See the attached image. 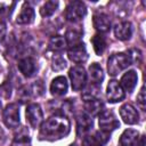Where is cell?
<instances>
[{"mask_svg": "<svg viewBox=\"0 0 146 146\" xmlns=\"http://www.w3.org/2000/svg\"><path fill=\"white\" fill-rule=\"evenodd\" d=\"M71 130L70 121L65 115L56 114L50 116L47 121L41 124L40 138L47 140H55L64 138L68 135Z\"/></svg>", "mask_w": 146, "mask_h": 146, "instance_id": "1", "label": "cell"}, {"mask_svg": "<svg viewBox=\"0 0 146 146\" xmlns=\"http://www.w3.org/2000/svg\"><path fill=\"white\" fill-rule=\"evenodd\" d=\"M132 59L129 52H119L112 55L107 60V71L108 74L112 76H115L123 70H125L128 66L132 64Z\"/></svg>", "mask_w": 146, "mask_h": 146, "instance_id": "2", "label": "cell"}, {"mask_svg": "<svg viewBox=\"0 0 146 146\" xmlns=\"http://www.w3.org/2000/svg\"><path fill=\"white\" fill-rule=\"evenodd\" d=\"M87 14V8L86 5L82 1H71L67 7H66V11H65V17L68 22L72 23H76L80 22Z\"/></svg>", "mask_w": 146, "mask_h": 146, "instance_id": "3", "label": "cell"}, {"mask_svg": "<svg viewBox=\"0 0 146 146\" xmlns=\"http://www.w3.org/2000/svg\"><path fill=\"white\" fill-rule=\"evenodd\" d=\"M68 76L71 79V84H72L73 90L79 91L84 88L87 83V73L83 66L81 65L73 66L68 72Z\"/></svg>", "mask_w": 146, "mask_h": 146, "instance_id": "4", "label": "cell"}, {"mask_svg": "<svg viewBox=\"0 0 146 146\" xmlns=\"http://www.w3.org/2000/svg\"><path fill=\"white\" fill-rule=\"evenodd\" d=\"M98 124L102 131L104 132H111L113 130H115L116 128H119L120 123L116 119V116L114 115V113L112 111L108 110H104L100 114H99V119H98Z\"/></svg>", "mask_w": 146, "mask_h": 146, "instance_id": "5", "label": "cell"}, {"mask_svg": "<svg viewBox=\"0 0 146 146\" xmlns=\"http://www.w3.org/2000/svg\"><path fill=\"white\" fill-rule=\"evenodd\" d=\"M3 122L8 128H17L19 125V107L17 104L11 103L3 110Z\"/></svg>", "mask_w": 146, "mask_h": 146, "instance_id": "6", "label": "cell"}, {"mask_svg": "<svg viewBox=\"0 0 146 146\" xmlns=\"http://www.w3.org/2000/svg\"><path fill=\"white\" fill-rule=\"evenodd\" d=\"M26 120L32 128H38L40 124H42L43 113L39 104L32 103L26 107Z\"/></svg>", "mask_w": 146, "mask_h": 146, "instance_id": "7", "label": "cell"}, {"mask_svg": "<svg viewBox=\"0 0 146 146\" xmlns=\"http://www.w3.org/2000/svg\"><path fill=\"white\" fill-rule=\"evenodd\" d=\"M124 96H125L124 90L122 89L120 83L116 80H111L106 88V97H107L108 102H111V103L121 102V100H123Z\"/></svg>", "mask_w": 146, "mask_h": 146, "instance_id": "8", "label": "cell"}, {"mask_svg": "<svg viewBox=\"0 0 146 146\" xmlns=\"http://www.w3.org/2000/svg\"><path fill=\"white\" fill-rule=\"evenodd\" d=\"M120 116L127 124H136L139 121V114L131 104H124L120 107Z\"/></svg>", "mask_w": 146, "mask_h": 146, "instance_id": "9", "label": "cell"}, {"mask_svg": "<svg viewBox=\"0 0 146 146\" xmlns=\"http://www.w3.org/2000/svg\"><path fill=\"white\" fill-rule=\"evenodd\" d=\"M110 138L108 132L97 131L95 135H88L83 138L82 146H104Z\"/></svg>", "mask_w": 146, "mask_h": 146, "instance_id": "10", "label": "cell"}, {"mask_svg": "<svg viewBox=\"0 0 146 146\" xmlns=\"http://www.w3.org/2000/svg\"><path fill=\"white\" fill-rule=\"evenodd\" d=\"M67 55H68V58L72 62L78 63V64L84 63L88 59V52H87V49H86L83 43L71 47L67 51Z\"/></svg>", "mask_w": 146, "mask_h": 146, "instance_id": "11", "label": "cell"}, {"mask_svg": "<svg viewBox=\"0 0 146 146\" xmlns=\"http://www.w3.org/2000/svg\"><path fill=\"white\" fill-rule=\"evenodd\" d=\"M92 23H94V27L100 32V33H106L111 30V21L110 17L103 13L99 14H95L94 18H92Z\"/></svg>", "mask_w": 146, "mask_h": 146, "instance_id": "12", "label": "cell"}, {"mask_svg": "<svg viewBox=\"0 0 146 146\" xmlns=\"http://www.w3.org/2000/svg\"><path fill=\"white\" fill-rule=\"evenodd\" d=\"M137 81H138V75H137V73L135 71L131 70V71L125 72L122 75L121 81L119 83H120V86L122 87L123 90H125L128 92H131L135 89V87L137 84Z\"/></svg>", "mask_w": 146, "mask_h": 146, "instance_id": "13", "label": "cell"}, {"mask_svg": "<svg viewBox=\"0 0 146 146\" xmlns=\"http://www.w3.org/2000/svg\"><path fill=\"white\" fill-rule=\"evenodd\" d=\"M18 70L24 76L30 78L36 72V63L32 57L22 58L18 62Z\"/></svg>", "mask_w": 146, "mask_h": 146, "instance_id": "14", "label": "cell"}, {"mask_svg": "<svg viewBox=\"0 0 146 146\" xmlns=\"http://www.w3.org/2000/svg\"><path fill=\"white\" fill-rule=\"evenodd\" d=\"M139 132L135 129H127L120 137L121 146H138L139 141Z\"/></svg>", "mask_w": 146, "mask_h": 146, "instance_id": "15", "label": "cell"}, {"mask_svg": "<svg viewBox=\"0 0 146 146\" xmlns=\"http://www.w3.org/2000/svg\"><path fill=\"white\" fill-rule=\"evenodd\" d=\"M114 34L119 40H129L132 35V25L130 22H121L115 25Z\"/></svg>", "mask_w": 146, "mask_h": 146, "instance_id": "16", "label": "cell"}, {"mask_svg": "<svg viewBox=\"0 0 146 146\" xmlns=\"http://www.w3.org/2000/svg\"><path fill=\"white\" fill-rule=\"evenodd\" d=\"M67 81L65 79V76H57L52 80L51 84H50V91L54 96H63L67 92Z\"/></svg>", "mask_w": 146, "mask_h": 146, "instance_id": "17", "label": "cell"}, {"mask_svg": "<svg viewBox=\"0 0 146 146\" xmlns=\"http://www.w3.org/2000/svg\"><path fill=\"white\" fill-rule=\"evenodd\" d=\"M84 108H86V113L90 116L99 115L104 111V104H103L102 99L95 98V99L86 102L84 103Z\"/></svg>", "mask_w": 146, "mask_h": 146, "instance_id": "18", "label": "cell"}, {"mask_svg": "<svg viewBox=\"0 0 146 146\" xmlns=\"http://www.w3.org/2000/svg\"><path fill=\"white\" fill-rule=\"evenodd\" d=\"M33 21H34V10H33V8L31 6L25 3L22 7V10L17 16L16 22L18 24H30Z\"/></svg>", "mask_w": 146, "mask_h": 146, "instance_id": "19", "label": "cell"}, {"mask_svg": "<svg viewBox=\"0 0 146 146\" xmlns=\"http://www.w3.org/2000/svg\"><path fill=\"white\" fill-rule=\"evenodd\" d=\"M89 75H90L91 83L98 84V86L102 84V81L104 80V73L98 63H92L89 66Z\"/></svg>", "mask_w": 146, "mask_h": 146, "instance_id": "20", "label": "cell"}, {"mask_svg": "<svg viewBox=\"0 0 146 146\" xmlns=\"http://www.w3.org/2000/svg\"><path fill=\"white\" fill-rule=\"evenodd\" d=\"M92 128V119L87 113H82L78 117V131L80 135H84Z\"/></svg>", "mask_w": 146, "mask_h": 146, "instance_id": "21", "label": "cell"}, {"mask_svg": "<svg viewBox=\"0 0 146 146\" xmlns=\"http://www.w3.org/2000/svg\"><path fill=\"white\" fill-rule=\"evenodd\" d=\"M65 41H66V44L70 46V48L81 44V43H83L82 42V33L76 30H68L65 35Z\"/></svg>", "mask_w": 146, "mask_h": 146, "instance_id": "22", "label": "cell"}, {"mask_svg": "<svg viewBox=\"0 0 146 146\" xmlns=\"http://www.w3.org/2000/svg\"><path fill=\"white\" fill-rule=\"evenodd\" d=\"M91 42H92L95 52L100 56L106 49V40H105V38L103 35H100V34H96V35L92 36Z\"/></svg>", "mask_w": 146, "mask_h": 146, "instance_id": "23", "label": "cell"}, {"mask_svg": "<svg viewBox=\"0 0 146 146\" xmlns=\"http://www.w3.org/2000/svg\"><path fill=\"white\" fill-rule=\"evenodd\" d=\"M30 145H31V138L29 136V132H26L24 129L15 136L11 143V146H30Z\"/></svg>", "mask_w": 146, "mask_h": 146, "instance_id": "24", "label": "cell"}, {"mask_svg": "<svg viewBox=\"0 0 146 146\" xmlns=\"http://www.w3.org/2000/svg\"><path fill=\"white\" fill-rule=\"evenodd\" d=\"M99 88H100V86H98V84H94V83H91L90 86H88V87L84 89L83 94H82V98L84 99V102H88V100L98 98V95H99Z\"/></svg>", "mask_w": 146, "mask_h": 146, "instance_id": "25", "label": "cell"}, {"mask_svg": "<svg viewBox=\"0 0 146 146\" xmlns=\"http://www.w3.org/2000/svg\"><path fill=\"white\" fill-rule=\"evenodd\" d=\"M65 46H66L65 38L60 36V35H55L49 41V47L54 51H60V50H63L65 48Z\"/></svg>", "mask_w": 146, "mask_h": 146, "instance_id": "26", "label": "cell"}, {"mask_svg": "<svg viewBox=\"0 0 146 146\" xmlns=\"http://www.w3.org/2000/svg\"><path fill=\"white\" fill-rule=\"evenodd\" d=\"M57 7H58V2H57V1H47V2H44L43 6L41 7L40 14H41V16H43V17H49V16H51V15L56 11Z\"/></svg>", "mask_w": 146, "mask_h": 146, "instance_id": "27", "label": "cell"}, {"mask_svg": "<svg viewBox=\"0 0 146 146\" xmlns=\"http://www.w3.org/2000/svg\"><path fill=\"white\" fill-rule=\"evenodd\" d=\"M137 103L139 104V106H140L143 110H145L146 98H145V88H144V86L141 87V89H140V91H139V94H138V96H137Z\"/></svg>", "mask_w": 146, "mask_h": 146, "instance_id": "28", "label": "cell"}, {"mask_svg": "<svg viewBox=\"0 0 146 146\" xmlns=\"http://www.w3.org/2000/svg\"><path fill=\"white\" fill-rule=\"evenodd\" d=\"M66 67V62L62 58V57H58L57 59L54 60V64H52V68L56 70V71H59V70H63Z\"/></svg>", "mask_w": 146, "mask_h": 146, "instance_id": "29", "label": "cell"}, {"mask_svg": "<svg viewBox=\"0 0 146 146\" xmlns=\"http://www.w3.org/2000/svg\"><path fill=\"white\" fill-rule=\"evenodd\" d=\"M5 35H6V24L2 21H0V41L5 38Z\"/></svg>", "mask_w": 146, "mask_h": 146, "instance_id": "30", "label": "cell"}, {"mask_svg": "<svg viewBox=\"0 0 146 146\" xmlns=\"http://www.w3.org/2000/svg\"><path fill=\"white\" fill-rule=\"evenodd\" d=\"M3 140H5V132H3V130L0 127V144H2Z\"/></svg>", "mask_w": 146, "mask_h": 146, "instance_id": "31", "label": "cell"}, {"mask_svg": "<svg viewBox=\"0 0 146 146\" xmlns=\"http://www.w3.org/2000/svg\"><path fill=\"white\" fill-rule=\"evenodd\" d=\"M139 139H140V140L138 141V145H139V146H145V136H141Z\"/></svg>", "mask_w": 146, "mask_h": 146, "instance_id": "32", "label": "cell"}, {"mask_svg": "<svg viewBox=\"0 0 146 146\" xmlns=\"http://www.w3.org/2000/svg\"><path fill=\"white\" fill-rule=\"evenodd\" d=\"M70 146H76V145H75V144H71Z\"/></svg>", "mask_w": 146, "mask_h": 146, "instance_id": "33", "label": "cell"}, {"mask_svg": "<svg viewBox=\"0 0 146 146\" xmlns=\"http://www.w3.org/2000/svg\"><path fill=\"white\" fill-rule=\"evenodd\" d=\"M0 107H1V103H0Z\"/></svg>", "mask_w": 146, "mask_h": 146, "instance_id": "34", "label": "cell"}]
</instances>
